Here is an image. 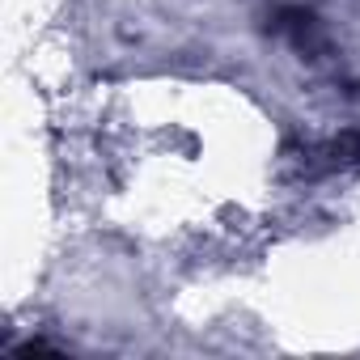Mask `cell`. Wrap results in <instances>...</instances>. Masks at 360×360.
Wrapping results in <instances>:
<instances>
[{"label":"cell","mask_w":360,"mask_h":360,"mask_svg":"<svg viewBox=\"0 0 360 360\" xmlns=\"http://www.w3.org/2000/svg\"><path fill=\"white\" fill-rule=\"evenodd\" d=\"M271 30H276L280 39H288L292 47H301V51L318 47V22H314L309 9H280L276 22H271Z\"/></svg>","instance_id":"6da1fadb"}]
</instances>
